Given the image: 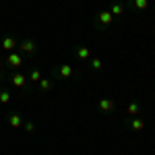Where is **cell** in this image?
I'll list each match as a JSON object with an SVG mask.
<instances>
[{
  "mask_svg": "<svg viewBox=\"0 0 155 155\" xmlns=\"http://www.w3.org/2000/svg\"><path fill=\"white\" fill-rule=\"evenodd\" d=\"M114 23V15L110 11H99L95 15V25L99 29H104V27H110V25Z\"/></svg>",
  "mask_w": 155,
  "mask_h": 155,
  "instance_id": "obj_1",
  "label": "cell"
},
{
  "mask_svg": "<svg viewBox=\"0 0 155 155\" xmlns=\"http://www.w3.org/2000/svg\"><path fill=\"white\" fill-rule=\"evenodd\" d=\"M97 110H99L101 114H112V112L116 110V101L110 99V97H101V99L97 101Z\"/></svg>",
  "mask_w": 155,
  "mask_h": 155,
  "instance_id": "obj_2",
  "label": "cell"
},
{
  "mask_svg": "<svg viewBox=\"0 0 155 155\" xmlns=\"http://www.w3.org/2000/svg\"><path fill=\"white\" fill-rule=\"evenodd\" d=\"M19 50H21L23 54H27V56H33L37 52V44L33 39H23V41L19 44Z\"/></svg>",
  "mask_w": 155,
  "mask_h": 155,
  "instance_id": "obj_3",
  "label": "cell"
},
{
  "mask_svg": "<svg viewBox=\"0 0 155 155\" xmlns=\"http://www.w3.org/2000/svg\"><path fill=\"white\" fill-rule=\"evenodd\" d=\"M74 56L79 60H83V62H89L91 60V50L87 48V46H77L74 48Z\"/></svg>",
  "mask_w": 155,
  "mask_h": 155,
  "instance_id": "obj_4",
  "label": "cell"
},
{
  "mask_svg": "<svg viewBox=\"0 0 155 155\" xmlns=\"http://www.w3.org/2000/svg\"><path fill=\"white\" fill-rule=\"evenodd\" d=\"M6 64H8L11 68H19V66L23 64V56L17 54V52H11V54L6 56Z\"/></svg>",
  "mask_w": 155,
  "mask_h": 155,
  "instance_id": "obj_5",
  "label": "cell"
},
{
  "mask_svg": "<svg viewBox=\"0 0 155 155\" xmlns=\"http://www.w3.org/2000/svg\"><path fill=\"white\" fill-rule=\"evenodd\" d=\"M56 72H58L60 79H72L74 77V68H72L71 64H60Z\"/></svg>",
  "mask_w": 155,
  "mask_h": 155,
  "instance_id": "obj_6",
  "label": "cell"
},
{
  "mask_svg": "<svg viewBox=\"0 0 155 155\" xmlns=\"http://www.w3.org/2000/svg\"><path fill=\"white\" fill-rule=\"evenodd\" d=\"M0 46H2V50H4V52H8V54H11V52L17 48L19 44H17V39H15L12 35H6V37H2V44H0Z\"/></svg>",
  "mask_w": 155,
  "mask_h": 155,
  "instance_id": "obj_7",
  "label": "cell"
},
{
  "mask_svg": "<svg viewBox=\"0 0 155 155\" xmlns=\"http://www.w3.org/2000/svg\"><path fill=\"white\" fill-rule=\"evenodd\" d=\"M25 83H27V77L21 74V72H15V74L11 77V85H12V87H17V89H23Z\"/></svg>",
  "mask_w": 155,
  "mask_h": 155,
  "instance_id": "obj_8",
  "label": "cell"
},
{
  "mask_svg": "<svg viewBox=\"0 0 155 155\" xmlns=\"http://www.w3.org/2000/svg\"><path fill=\"white\" fill-rule=\"evenodd\" d=\"M128 128L134 132H141L145 128V120L143 118H137V116H132L130 120H128Z\"/></svg>",
  "mask_w": 155,
  "mask_h": 155,
  "instance_id": "obj_9",
  "label": "cell"
},
{
  "mask_svg": "<svg viewBox=\"0 0 155 155\" xmlns=\"http://www.w3.org/2000/svg\"><path fill=\"white\" fill-rule=\"evenodd\" d=\"M126 114H128V116H139V114H141V104H139V101H130V104H128V106H126Z\"/></svg>",
  "mask_w": 155,
  "mask_h": 155,
  "instance_id": "obj_10",
  "label": "cell"
},
{
  "mask_svg": "<svg viewBox=\"0 0 155 155\" xmlns=\"http://www.w3.org/2000/svg\"><path fill=\"white\" fill-rule=\"evenodd\" d=\"M8 124H11L12 128H21V126H23L21 114H11V116H8Z\"/></svg>",
  "mask_w": 155,
  "mask_h": 155,
  "instance_id": "obj_11",
  "label": "cell"
},
{
  "mask_svg": "<svg viewBox=\"0 0 155 155\" xmlns=\"http://www.w3.org/2000/svg\"><path fill=\"white\" fill-rule=\"evenodd\" d=\"M130 6L134 11H145L149 8V0H130Z\"/></svg>",
  "mask_w": 155,
  "mask_h": 155,
  "instance_id": "obj_12",
  "label": "cell"
},
{
  "mask_svg": "<svg viewBox=\"0 0 155 155\" xmlns=\"http://www.w3.org/2000/svg\"><path fill=\"white\" fill-rule=\"evenodd\" d=\"M110 12H112L114 17L124 15V4H122V2H114V4H112V8H110Z\"/></svg>",
  "mask_w": 155,
  "mask_h": 155,
  "instance_id": "obj_13",
  "label": "cell"
},
{
  "mask_svg": "<svg viewBox=\"0 0 155 155\" xmlns=\"http://www.w3.org/2000/svg\"><path fill=\"white\" fill-rule=\"evenodd\" d=\"M52 87H54V81H52V79H41V81H39V89H41V91H50Z\"/></svg>",
  "mask_w": 155,
  "mask_h": 155,
  "instance_id": "obj_14",
  "label": "cell"
},
{
  "mask_svg": "<svg viewBox=\"0 0 155 155\" xmlns=\"http://www.w3.org/2000/svg\"><path fill=\"white\" fill-rule=\"evenodd\" d=\"M6 104H11V93L6 89H2L0 91V106H6Z\"/></svg>",
  "mask_w": 155,
  "mask_h": 155,
  "instance_id": "obj_15",
  "label": "cell"
},
{
  "mask_svg": "<svg viewBox=\"0 0 155 155\" xmlns=\"http://www.w3.org/2000/svg\"><path fill=\"white\" fill-rule=\"evenodd\" d=\"M89 66H91V71H101L104 62H101L99 58H91V60H89Z\"/></svg>",
  "mask_w": 155,
  "mask_h": 155,
  "instance_id": "obj_16",
  "label": "cell"
},
{
  "mask_svg": "<svg viewBox=\"0 0 155 155\" xmlns=\"http://www.w3.org/2000/svg\"><path fill=\"white\" fill-rule=\"evenodd\" d=\"M29 79H31L33 83H39V81H41V72H39V68H31V72H29Z\"/></svg>",
  "mask_w": 155,
  "mask_h": 155,
  "instance_id": "obj_17",
  "label": "cell"
},
{
  "mask_svg": "<svg viewBox=\"0 0 155 155\" xmlns=\"http://www.w3.org/2000/svg\"><path fill=\"white\" fill-rule=\"evenodd\" d=\"M23 128H25V132H33L35 130V124L33 122H23Z\"/></svg>",
  "mask_w": 155,
  "mask_h": 155,
  "instance_id": "obj_18",
  "label": "cell"
},
{
  "mask_svg": "<svg viewBox=\"0 0 155 155\" xmlns=\"http://www.w3.org/2000/svg\"><path fill=\"white\" fill-rule=\"evenodd\" d=\"M0 62H2V60H0ZM0 81H2V71H0Z\"/></svg>",
  "mask_w": 155,
  "mask_h": 155,
  "instance_id": "obj_19",
  "label": "cell"
}]
</instances>
